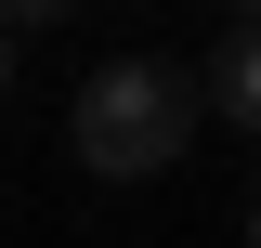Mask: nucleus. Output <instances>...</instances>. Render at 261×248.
<instances>
[{
  "label": "nucleus",
  "instance_id": "1",
  "mask_svg": "<svg viewBox=\"0 0 261 248\" xmlns=\"http://www.w3.org/2000/svg\"><path fill=\"white\" fill-rule=\"evenodd\" d=\"M196 79L183 65H92V79H79V118H65V144H79V170H105V183H157L170 157L196 144Z\"/></svg>",
  "mask_w": 261,
  "mask_h": 248
},
{
  "label": "nucleus",
  "instance_id": "2",
  "mask_svg": "<svg viewBox=\"0 0 261 248\" xmlns=\"http://www.w3.org/2000/svg\"><path fill=\"white\" fill-rule=\"evenodd\" d=\"M196 92L222 105L235 131H261V13H235V27H222V53H209V79H196Z\"/></svg>",
  "mask_w": 261,
  "mask_h": 248
},
{
  "label": "nucleus",
  "instance_id": "3",
  "mask_svg": "<svg viewBox=\"0 0 261 248\" xmlns=\"http://www.w3.org/2000/svg\"><path fill=\"white\" fill-rule=\"evenodd\" d=\"M65 13H79V0H0V27L27 39V27H65Z\"/></svg>",
  "mask_w": 261,
  "mask_h": 248
},
{
  "label": "nucleus",
  "instance_id": "4",
  "mask_svg": "<svg viewBox=\"0 0 261 248\" xmlns=\"http://www.w3.org/2000/svg\"><path fill=\"white\" fill-rule=\"evenodd\" d=\"M0 92H13V27H0Z\"/></svg>",
  "mask_w": 261,
  "mask_h": 248
},
{
  "label": "nucleus",
  "instance_id": "5",
  "mask_svg": "<svg viewBox=\"0 0 261 248\" xmlns=\"http://www.w3.org/2000/svg\"><path fill=\"white\" fill-rule=\"evenodd\" d=\"M248 248H261V183H248Z\"/></svg>",
  "mask_w": 261,
  "mask_h": 248
},
{
  "label": "nucleus",
  "instance_id": "6",
  "mask_svg": "<svg viewBox=\"0 0 261 248\" xmlns=\"http://www.w3.org/2000/svg\"><path fill=\"white\" fill-rule=\"evenodd\" d=\"M222 13H261V0H222Z\"/></svg>",
  "mask_w": 261,
  "mask_h": 248
}]
</instances>
